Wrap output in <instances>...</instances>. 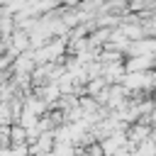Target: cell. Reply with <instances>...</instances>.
I'll use <instances>...</instances> for the list:
<instances>
[{
	"instance_id": "1",
	"label": "cell",
	"mask_w": 156,
	"mask_h": 156,
	"mask_svg": "<svg viewBox=\"0 0 156 156\" xmlns=\"http://www.w3.org/2000/svg\"><path fill=\"white\" fill-rule=\"evenodd\" d=\"M154 56L156 54H139L124 58V71H151L154 68Z\"/></svg>"
},
{
	"instance_id": "3",
	"label": "cell",
	"mask_w": 156,
	"mask_h": 156,
	"mask_svg": "<svg viewBox=\"0 0 156 156\" xmlns=\"http://www.w3.org/2000/svg\"><path fill=\"white\" fill-rule=\"evenodd\" d=\"M10 146V124H0V149Z\"/></svg>"
},
{
	"instance_id": "4",
	"label": "cell",
	"mask_w": 156,
	"mask_h": 156,
	"mask_svg": "<svg viewBox=\"0 0 156 156\" xmlns=\"http://www.w3.org/2000/svg\"><path fill=\"white\" fill-rule=\"evenodd\" d=\"M61 2H66V5H71V7H73V5H78L80 0H61Z\"/></svg>"
},
{
	"instance_id": "2",
	"label": "cell",
	"mask_w": 156,
	"mask_h": 156,
	"mask_svg": "<svg viewBox=\"0 0 156 156\" xmlns=\"http://www.w3.org/2000/svg\"><path fill=\"white\" fill-rule=\"evenodd\" d=\"M34 66H37V63H34V56L22 51V56L15 61V68H12V71H15V73H32Z\"/></svg>"
}]
</instances>
